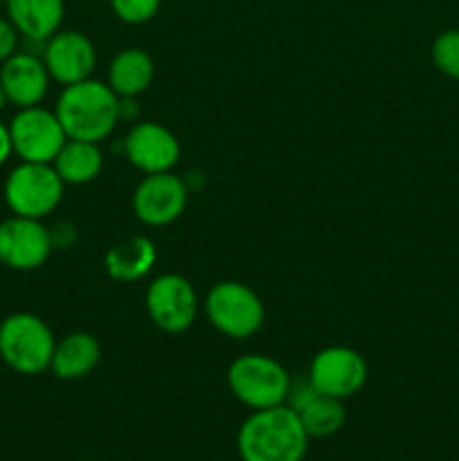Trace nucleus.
Masks as SVG:
<instances>
[{
	"mask_svg": "<svg viewBox=\"0 0 459 461\" xmlns=\"http://www.w3.org/2000/svg\"><path fill=\"white\" fill-rule=\"evenodd\" d=\"M202 306L212 327L234 340H246L264 327V302L241 282H219L207 293Z\"/></svg>",
	"mask_w": 459,
	"mask_h": 461,
	"instance_id": "423d86ee",
	"label": "nucleus"
},
{
	"mask_svg": "<svg viewBox=\"0 0 459 461\" xmlns=\"http://www.w3.org/2000/svg\"><path fill=\"white\" fill-rule=\"evenodd\" d=\"M52 234L39 219L12 214L0 223V264L12 270H36L52 252Z\"/></svg>",
	"mask_w": 459,
	"mask_h": 461,
	"instance_id": "9d476101",
	"label": "nucleus"
},
{
	"mask_svg": "<svg viewBox=\"0 0 459 461\" xmlns=\"http://www.w3.org/2000/svg\"><path fill=\"white\" fill-rule=\"evenodd\" d=\"M432 61L444 75L459 79V30H446L432 43Z\"/></svg>",
	"mask_w": 459,
	"mask_h": 461,
	"instance_id": "412c9836",
	"label": "nucleus"
},
{
	"mask_svg": "<svg viewBox=\"0 0 459 461\" xmlns=\"http://www.w3.org/2000/svg\"><path fill=\"white\" fill-rule=\"evenodd\" d=\"M102 358V347L93 333L75 331L57 340L50 372L61 381H79L86 378Z\"/></svg>",
	"mask_w": 459,
	"mask_h": 461,
	"instance_id": "f3484780",
	"label": "nucleus"
},
{
	"mask_svg": "<svg viewBox=\"0 0 459 461\" xmlns=\"http://www.w3.org/2000/svg\"><path fill=\"white\" fill-rule=\"evenodd\" d=\"M291 383L288 369L264 354H243L228 367L230 392L250 410L284 405Z\"/></svg>",
	"mask_w": 459,
	"mask_h": 461,
	"instance_id": "20e7f679",
	"label": "nucleus"
},
{
	"mask_svg": "<svg viewBox=\"0 0 459 461\" xmlns=\"http://www.w3.org/2000/svg\"><path fill=\"white\" fill-rule=\"evenodd\" d=\"M3 5H4V0H0V7H3Z\"/></svg>",
	"mask_w": 459,
	"mask_h": 461,
	"instance_id": "a878e982",
	"label": "nucleus"
},
{
	"mask_svg": "<svg viewBox=\"0 0 459 461\" xmlns=\"http://www.w3.org/2000/svg\"><path fill=\"white\" fill-rule=\"evenodd\" d=\"M12 149L21 162H43L52 165L68 135L58 122L57 113L39 106L18 108L9 122Z\"/></svg>",
	"mask_w": 459,
	"mask_h": 461,
	"instance_id": "0eeeda50",
	"label": "nucleus"
},
{
	"mask_svg": "<svg viewBox=\"0 0 459 461\" xmlns=\"http://www.w3.org/2000/svg\"><path fill=\"white\" fill-rule=\"evenodd\" d=\"M120 106L122 99L112 93L111 86L90 77L79 84L63 86L54 113L68 138L99 144L122 120Z\"/></svg>",
	"mask_w": 459,
	"mask_h": 461,
	"instance_id": "f03ea898",
	"label": "nucleus"
},
{
	"mask_svg": "<svg viewBox=\"0 0 459 461\" xmlns=\"http://www.w3.org/2000/svg\"><path fill=\"white\" fill-rule=\"evenodd\" d=\"M14 149H12V135H9V126L4 122H0V165L12 158Z\"/></svg>",
	"mask_w": 459,
	"mask_h": 461,
	"instance_id": "b1692460",
	"label": "nucleus"
},
{
	"mask_svg": "<svg viewBox=\"0 0 459 461\" xmlns=\"http://www.w3.org/2000/svg\"><path fill=\"white\" fill-rule=\"evenodd\" d=\"M304 430L309 432L310 439H327L333 437L346 421L345 405L340 399H333L327 394H315L302 410H297Z\"/></svg>",
	"mask_w": 459,
	"mask_h": 461,
	"instance_id": "aec40b11",
	"label": "nucleus"
},
{
	"mask_svg": "<svg viewBox=\"0 0 459 461\" xmlns=\"http://www.w3.org/2000/svg\"><path fill=\"white\" fill-rule=\"evenodd\" d=\"M50 81L43 59L32 52H14L0 68V84L7 102L16 108L39 106L48 95Z\"/></svg>",
	"mask_w": 459,
	"mask_h": 461,
	"instance_id": "4468645a",
	"label": "nucleus"
},
{
	"mask_svg": "<svg viewBox=\"0 0 459 461\" xmlns=\"http://www.w3.org/2000/svg\"><path fill=\"white\" fill-rule=\"evenodd\" d=\"M162 0H111L112 14L129 25H142L151 21Z\"/></svg>",
	"mask_w": 459,
	"mask_h": 461,
	"instance_id": "4be33fe9",
	"label": "nucleus"
},
{
	"mask_svg": "<svg viewBox=\"0 0 459 461\" xmlns=\"http://www.w3.org/2000/svg\"><path fill=\"white\" fill-rule=\"evenodd\" d=\"M124 156L144 174L171 171L180 160V142L166 126L158 122H138L124 138Z\"/></svg>",
	"mask_w": 459,
	"mask_h": 461,
	"instance_id": "ddd939ff",
	"label": "nucleus"
},
{
	"mask_svg": "<svg viewBox=\"0 0 459 461\" xmlns=\"http://www.w3.org/2000/svg\"><path fill=\"white\" fill-rule=\"evenodd\" d=\"M309 381L320 394L345 401L363 390L367 381V363L360 351L351 347H327L310 360Z\"/></svg>",
	"mask_w": 459,
	"mask_h": 461,
	"instance_id": "1a4fd4ad",
	"label": "nucleus"
},
{
	"mask_svg": "<svg viewBox=\"0 0 459 461\" xmlns=\"http://www.w3.org/2000/svg\"><path fill=\"white\" fill-rule=\"evenodd\" d=\"M187 207V187L171 171L147 174L133 192V214L151 228H165Z\"/></svg>",
	"mask_w": 459,
	"mask_h": 461,
	"instance_id": "9b49d317",
	"label": "nucleus"
},
{
	"mask_svg": "<svg viewBox=\"0 0 459 461\" xmlns=\"http://www.w3.org/2000/svg\"><path fill=\"white\" fill-rule=\"evenodd\" d=\"M7 95H4V90H3V84H0V113H3V108L7 106Z\"/></svg>",
	"mask_w": 459,
	"mask_h": 461,
	"instance_id": "393cba45",
	"label": "nucleus"
},
{
	"mask_svg": "<svg viewBox=\"0 0 459 461\" xmlns=\"http://www.w3.org/2000/svg\"><path fill=\"white\" fill-rule=\"evenodd\" d=\"M50 79L61 86H72L93 77L97 52L93 41L76 30H58L43 43L40 52Z\"/></svg>",
	"mask_w": 459,
	"mask_h": 461,
	"instance_id": "f8f14e48",
	"label": "nucleus"
},
{
	"mask_svg": "<svg viewBox=\"0 0 459 461\" xmlns=\"http://www.w3.org/2000/svg\"><path fill=\"white\" fill-rule=\"evenodd\" d=\"M7 18L25 41L45 43L61 30L63 0H4Z\"/></svg>",
	"mask_w": 459,
	"mask_h": 461,
	"instance_id": "2eb2a0df",
	"label": "nucleus"
},
{
	"mask_svg": "<svg viewBox=\"0 0 459 461\" xmlns=\"http://www.w3.org/2000/svg\"><path fill=\"white\" fill-rule=\"evenodd\" d=\"M18 39H21V34L12 25V21L0 16V63L7 61L14 52H18Z\"/></svg>",
	"mask_w": 459,
	"mask_h": 461,
	"instance_id": "5701e85b",
	"label": "nucleus"
},
{
	"mask_svg": "<svg viewBox=\"0 0 459 461\" xmlns=\"http://www.w3.org/2000/svg\"><path fill=\"white\" fill-rule=\"evenodd\" d=\"M153 77H156V66L151 54L140 48H129L112 57L106 84L120 99H133L147 93Z\"/></svg>",
	"mask_w": 459,
	"mask_h": 461,
	"instance_id": "a211bd4d",
	"label": "nucleus"
},
{
	"mask_svg": "<svg viewBox=\"0 0 459 461\" xmlns=\"http://www.w3.org/2000/svg\"><path fill=\"white\" fill-rule=\"evenodd\" d=\"M63 187L66 183L52 165L21 162L9 171L3 192L12 214L40 221L57 210L63 198Z\"/></svg>",
	"mask_w": 459,
	"mask_h": 461,
	"instance_id": "39448f33",
	"label": "nucleus"
},
{
	"mask_svg": "<svg viewBox=\"0 0 459 461\" xmlns=\"http://www.w3.org/2000/svg\"><path fill=\"white\" fill-rule=\"evenodd\" d=\"M52 167L66 185L93 183L104 169V156L97 142L86 140H66Z\"/></svg>",
	"mask_w": 459,
	"mask_h": 461,
	"instance_id": "6ab92c4d",
	"label": "nucleus"
},
{
	"mask_svg": "<svg viewBox=\"0 0 459 461\" xmlns=\"http://www.w3.org/2000/svg\"><path fill=\"white\" fill-rule=\"evenodd\" d=\"M309 441L300 414L284 403L252 410L238 428L237 450L241 461H304Z\"/></svg>",
	"mask_w": 459,
	"mask_h": 461,
	"instance_id": "f257e3e1",
	"label": "nucleus"
},
{
	"mask_svg": "<svg viewBox=\"0 0 459 461\" xmlns=\"http://www.w3.org/2000/svg\"><path fill=\"white\" fill-rule=\"evenodd\" d=\"M54 347L57 338L39 315L18 311L0 322V360L16 374L39 376L48 372Z\"/></svg>",
	"mask_w": 459,
	"mask_h": 461,
	"instance_id": "7ed1b4c3",
	"label": "nucleus"
},
{
	"mask_svg": "<svg viewBox=\"0 0 459 461\" xmlns=\"http://www.w3.org/2000/svg\"><path fill=\"white\" fill-rule=\"evenodd\" d=\"M158 261V250L153 241L144 234H133L115 246L108 248L104 255V268L108 277L120 284H133L147 277Z\"/></svg>",
	"mask_w": 459,
	"mask_h": 461,
	"instance_id": "dca6fc26",
	"label": "nucleus"
},
{
	"mask_svg": "<svg viewBox=\"0 0 459 461\" xmlns=\"http://www.w3.org/2000/svg\"><path fill=\"white\" fill-rule=\"evenodd\" d=\"M147 313L165 333H183L198 315V295L187 277L176 273L158 275L147 288Z\"/></svg>",
	"mask_w": 459,
	"mask_h": 461,
	"instance_id": "6e6552de",
	"label": "nucleus"
}]
</instances>
